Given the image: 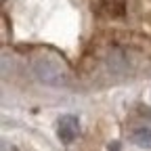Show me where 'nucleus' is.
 <instances>
[{"label": "nucleus", "instance_id": "1", "mask_svg": "<svg viewBox=\"0 0 151 151\" xmlns=\"http://www.w3.org/2000/svg\"><path fill=\"white\" fill-rule=\"evenodd\" d=\"M34 73H36V78L42 84H48V86H63V84H67L65 69L57 61L48 59V57H40V59L34 61Z\"/></svg>", "mask_w": 151, "mask_h": 151}, {"label": "nucleus", "instance_id": "2", "mask_svg": "<svg viewBox=\"0 0 151 151\" xmlns=\"http://www.w3.org/2000/svg\"><path fill=\"white\" fill-rule=\"evenodd\" d=\"M57 134L63 143H73L76 137L80 134V122L76 116H61L59 126H57Z\"/></svg>", "mask_w": 151, "mask_h": 151}, {"label": "nucleus", "instance_id": "3", "mask_svg": "<svg viewBox=\"0 0 151 151\" xmlns=\"http://www.w3.org/2000/svg\"><path fill=\"white\" fill-rule=\"evenodd\" d=\"M97 11H101L109 17H122L124 11H126V2L124 0H101Z\"/></svg>", "mask_w": 151, "mask_h": 151}, {"label": "nucleus", "instance_id": "4", "mask_svg": "<svg viewBox=\"0 0 151 151\" xmlns=\"http://www.w3.org/2000/svg\"><path fill=\"white\" fill-rule=\"evenodd\" d=\"M132 141H134V145H139L143 149H151V128H139V130H134Z\"/></svg>", "mask_w": 151, "mask_h": 151}, {"label": "nucleus", "instance_id": "5", "mask_svg": "<svg viewBox=\"0 0 151 151\" xmlns=\"http://www.w3.org/2000/svg\"><path fill=\"white\" fill-rule=\"evenodd\" d=\"M107 65L111 71H122L126 67V59H124V55L120 50H111L109 57H107Z\"/></svg>", "mask_w": 151, "mask_h": 151}, {"label": "nucleus", "instance_id": "6", "mask_svg": "<svg viewBox=\"0 0 151 151\" xmlns=\"http://www.w3.org/2000/svg\"><path fill=\"white\" fill-rule=\"evenodd\" d=\"M109 151H120V145H118V143H113V145H109Z\"/></svg>", "mask_w": 151, "mask_h": 151}]
</instances>
